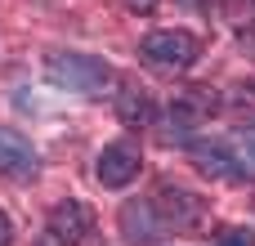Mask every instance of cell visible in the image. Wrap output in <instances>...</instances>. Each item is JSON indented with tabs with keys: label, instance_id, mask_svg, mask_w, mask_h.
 I'll return each mask as SVG.
<instances>
[{
	"label": "cell",
	"instance_id": "30bf717a",
	"mask_svg": "<svg viewBox=\"0 0 255 246\" xmlns=\"http://www.w3.org/2000/svg\"><path fill=\"white\" fill-rule=\"evenodd\" d=\"M229 157H233L238 175H247V179H255V125H247V130H238V134L229 139Z\"/></svg>",
	"mask_w": 255,
	"mask_h": 246
},
{
	"label": "cell",
	"instance_id": "52a82bcc",
	"mask_svg": "<svg viewBox=\"0 0 255 246\" xmlns=\"http://www.w3.org/2000/svg\"><path fill=\"white\" fill-rule=\"evenodd\" d=\"M36 166H40L36 148H31L18 130H0V175H9V179H31Z\"/></svg>",
	"mask_w": 255,
	"mask_h": 246
},
{
	"label": "cell",
	"instance_id": "4fadbf2b",
	"mask_svg": "<svg viewBox=\"0 0 255 246\" xmlns=\"http://www.w3.org/2000/svg\"><path fill=\"white\" fill-rule=\"evenodd\" d=\"M13 242V224H9V215L0 211V246H9Z\"/></svg>",
	"mask_w": 255,
	"mask_h": 246
},
{
	"label": "cell",
	"instance_id": "277c9868",
	"mask_svg": "<svg viewBox=\"0 0 255 246\" xmlns=\"http://www.w3.org/2000/svg\"><path fill=\"white\" fill-rule=\"evenodd\" d=\"M220 103H215V94L211 90H188V94H179L175 103H170V130H166V139H179V143H188L193 139V130L215 112Z\"/></svg>",
	"mask_w": 255,
	"mask_h": 246
},
{
	"label": "cell",
	"instance_id": "ba28073f",
	"mask_svg": "<svg viewBox=\"0 0 255 246\" xmlns=\"http://www.w3.org/2000/svg\"><path fill=\"white\" fill-rule=\"evenodd\" d=\"M157 229H161L157 206H148V202H126L121 206V233H126L130 246H152L157 242Z\"/></svg>",
	"mask_w": 255,
	"mask_h": 246
},
{
	"label": "cell",
	"instance_id": "9c48e42d",
	"mask_svg": "<svg viewBox=\"0 0 255 246\" xmlns=\"http://www.w3.org/2000/svg\"><path fill=\"white\" fill-rule=\"evenodd\" d=\"M117 117L126 121V125H148L152 117H157V108H152V99H148V90H126V94H117Z\"/></svg>",
	"mask_w": 255,
	"mask_h": 246
},
{
	"label": "cell",
	"instance_id": "8fae6325",
	"mask_svg": "<svg viewBox=\"0 0 255 246\" xmlns=\"http://www.w3.org/2000/svg\"><path fill=\"white\" fill-rule=\"evenodd\" d=\"M215 246H255V233H251V229H229Z\"/></svg>",
	"mask_w": 255,
	"mask_h": 246
},
{
	"label": "cell",
	"instance_id": "5b68a950",
	"mask_svg": "<svg viewBox=\"0 0 255 246\" xmlns=\"http://www.w3.org/2000/svg\"><path fill=\"white\" fill-rule=\"evenodd\" d=\"M49 233L63 246H85L94 238V215H90V206L76 202V197H63V202L49 211Z\"/></svg>",
	"mask_w": 255,
	"mask_h": 246
},
{
	"label": "cell",
	"instance_id": "8992f818",
	"mask_svg": "<svg viewBox=\"0 0 255 246\" xmlns=\"http://www.w3.org/2000/svg\"><path fill=\"white\" fill-rule=\"evenodd\" d=\"M157 215H161L170 229L188 233V229H202V224H206V202H202L197 193H188V188H161V193H157Z\"/></svg>",
	"mask_w": 255,
	"mask_h": 246
},
{
	"label": "cell",
	"instance_id": "7a4b0ae2",
	"mask_svg": "<svg viewBox=\"0 0 255 246\" xmlns=\"http://www.w3.org/2000/svg\"><path fill=\"white\" fill-rule=\"evenodd\" d=\"M197 54H202V40L193 31H152L139 45V58L161 67V72H184L197 63Z\"/></svg>",
	"mask_w": 255,
	"mask_h": 246
},
{
	"label": "cell",
	"instance_id": "6da1fadb",
	"mask_svg": "<svg viewBox=\"0 0 255 246\" xmlns=\"http://www.w3.org/2000/svg\"><path fill=\"white\" fill-rule=\"evenodd\" d=\"M45 76L67 90V94H85V99H99L108 85H112V67L94 54H54L45 63Z\"/></svg>",
	"mask_w": 255,
	"mask_h": 246
},
{
	"label": "cell",
	"instance_id": "7c38bea8",
	"mask_svg": "<svg viewBox=\"0 0 255 246\" xmlns=\"http://www.w3.org/2000/svg\"><path fill=\"white\" fill-rule=\"evenodd\" d=\"M121 4H126L130 13H152V9H157V0H121Z\"/></svg>",
	"mask_w": 255,
	"mask_h": 246
},
{
	"label": "cell",
	"instance_id": "3957f363",
	"mask_svg": "<svg viewBox=\"0 0 255 246\" xmlns=\"http://www.w3.org/2000/svg\"><path fill=\"white\" fill-rule=\"evenodd\" d=\"M139 166H143V157H139V143L134 139H117V143H108L94 157V175H99L103 188H126L139 175Z\"/></svg>",
	"mask_w": 255,
	"mask_h": 246
}]
</instances>
